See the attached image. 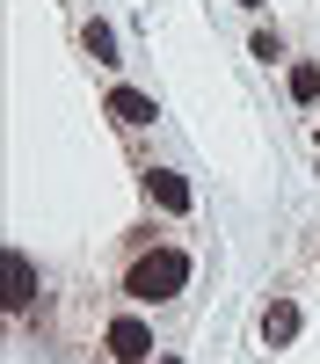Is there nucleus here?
<instances>
[{"mask_svg": "<svg viewBox=\"0 0 320 364\" xmlns=\"http://www.w3.org/2000/svg\"><path fill=\"white\" fill-rule=\"evenodd\" d=\"M182 291H189V248H175V240H153V248H138L124 262V299L131 306H167Z\"/></svg>", "mask_w": 320, "mask_h": 364, "instance_id": "obj_1", "label": "nucleus"}, {"mask_svg": "<svg viewBox=\"0 0 320 364\" xmlns=\"http://www.w3.org/2000/svg\"><path fill=\"white\" fill-rule=\"evenodd\" d=\"M102 350H109L116 364H145V357H153V321H138V314H116V321L102 328Z\"/></svg>", "mask_w": 320, "mask_h": 364, "instance_id": "obj_2", "label": "nucleus"}, {"mask_svg": "<svg viewBox=\"0 0 320 364\" xmlns=\"http://www.w3.org/2000/svg\"><path fill=\"white\" fill-rule=\"evenodd\" d=\"M138 182H145V204H153V211H167V219H182V211H189V182L175 175V168H145Z\"/></svg>", "mask_w": 320, "mask_h": 364, "instance_id": "obj_3", "label": "nucleus"}, {"mask_svg": "<svg viewBox=\"0 0 320 364\" xmlns=\"http://www.w3.org/2000/svg\"><path fill=\"white\" fill-rule=\"evenodd\" d=\"M102 109H109V124H116V132H145V124L160 117L153 95H138V87H109V102H102Z\"/></svg>", "mask_w": 320, "mask_h": 364, "instance_id": "obj_4", "label": "nucleus"}, {"mask_svg": "<svg viewBox=\"0 0 320 364\" xmlns=\"http://www.w3.org/2000/svg\"><path fill=\"white\" fill-rule=\"evenodd\" d=\"M262 343L270 350L299 343V306H291V299H270V306H262Z\"/></svg>", "mask_w": 320, "mask_h": 364, "instance_id": "obj_5", "label": "nucleus"}, {"mask_svg": "<svg viewBox=\"0 0 320 364\" xmlns=\"http://www.w3.org/2000/svg\"><path fill=\"white\" fill-rule=\"evenodd\" d=\"M29 299H37V269L22 248H8V314H29Z\"/></svg>", "mask_w": 320, "mask_h": 364, "instance_id": "obj_6", "label": "nucleus"}, {"mask_svg": "<svg viewBox=\"0 0 320 364\" xmlns=\"http://www.w3.org/2000/svg\"><path fill=\"white\" fill-rule=\"evenodd\" d=\"M80 51L95 58V66H116V29L109 22H80Z\"/></svg>", "mask_w": 320, "mask_h": 364, "instance_id": "obj_7", "label": "nucleus"}, {"mask_svg": "<svg viewBox=\"0 0 320 364\" xmlns=\"http://www.w3.org/2000/svg\"><path fill=\"white\" fill-rule=\"evenodd\" d=\"M291 102H320V66H313V58L291 66Z\"/></svg>", "mask_w": 320, "mask_h": 364, "instance_id": "obj_8", "label": "nucleus"}, {"mask_svg": "<svg viewBox=\"0 0 320 364\" xmlns=\"http://www.w3.org/2000/svg\"><path fill=\"white\" fill-rule=\"evenodd\" d=\"M255 58H262V66H277V58H284V37H277V29H255V44H248Z\"/></svg>", "mask_w": 320, "mask_h": 364, "instance_id": "obj_9", "label": "nucleus"}, {"mask_svg": "<svg viewBox=\"0 0 320 364\" xmlns=\"http://www.w3.org/2000/svg\"><path fill=\"white\" fill-rule=\"evenodd\" d=\"M241 8H262V0H241Z\"/></svg>", "mask_w": 320, "mask_h": 364, "instance_id": "obj_10", "label": "nucleus"}]
</instances>
